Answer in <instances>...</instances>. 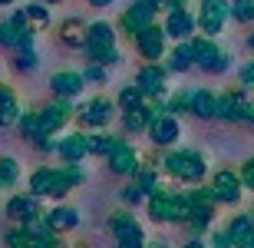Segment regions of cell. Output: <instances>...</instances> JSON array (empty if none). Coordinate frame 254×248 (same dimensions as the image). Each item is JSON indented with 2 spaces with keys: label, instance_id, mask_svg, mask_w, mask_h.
Instances as JSON below:
<instances>
[{
  "label": "cell",
  "instance_id": "45",
  "mask_svg": "<svg viewBox=\"0 0 254 248\" xmlns=\"http://www.w3.org/2000/svg\"><path fill=\"white\" fill-rule=\"evenodd\" d=\"M185 3H189V0H155V7L165 10V13H169V10H185Z\"/></svg>",
  "mask_w": 254,
  "mask_h": 248
},
{
  "label": "cell",
  "instance_id": "38",
  "mask_svg": "<svg viewBox=\"0 0 254 248\" xmlns=\"http://www.w3.org/2000/svg\"><path fill=\"white\" fill-rule=\"evenodd\" d=\"M37 63H40V60H37V50H17V70L30 73Z\"/></svg>",
  "mask_w": 254,
  "mask_h": 248
},
{
  "label": "cell",
  "instance_id": "27",
  "mask_svg": "<svg viewBox=\"0 0 254 248\" xmlns=\"http://www.w3.org/2000/svg\"><path fill=\"white\" fill-rule=\"evenodd\" d=\"M231 123H254V99H248L245 89H231Z\"/></svg>",
  "mask_w": 254,
  "mask_h": 248
},
{
  "label": "cell",
  "instance_id": "39",
  "mask_svg": "<svg viewBox=\"0 0 254 248\" xmlns=\"http://www.w3.org/2000/svg\"><path fill=\"white\" fill-rule=\"evenodd\" d=\"M123 199L129 202V205H139V202H142V199H149V195H145V192H142L135 182H129V185L123 189Z\"/></svg>",
  "mask_w": 254,
  "mask_h": 248
},
{
  "label": "cell",
  "instance_id": "42",
  "mask_svg": "<svg viewBox=\"0 0 254 248\" xmlns=\"http://www.w3.org/2000/svg\"><path fill=\"white\" fill-rule=\"evenodd\" d=\"M241 182H245L248 189L254 192V156H251V159H248L245 165H241Z\"/></svg>",
  "mask_w": 254,
  "mask_h": 248
},
{
  "label": "cell",
  "instance_id": "30",
  "mask_svg": "<svg viewBox=\"0 0 254 248\" xmlns=\"http://www.w3.org/2000/svg\"><path fill=\"white\" fill-rule=\"evenodd\" d=\"M103 43H116V30H113V23H106V20H96V23H89L86 47H103Z\"/></svg>",
  "mask_w": 254,
  "mask_h": 248
},
{
  "label": "cell",
  "instance_id": "32",
  "mask_svg": "<svg viewBox=\"0 0 254 248\" xmlns=\"http://www.w3.org/2000/svg\"><path fill=\"white\" fill-rule=\"evenodd\" d=\"M132 182H135V185H139L145 195L159 189V175H155V169H149V165H139V169L132 172Z\"/></svg>",
  "mask_w": 254,
  "mask_h": 248
},
{
  "label": "cell",
  "instance_id": "40",
  "mask_svg": "<svg viewBox=\"0 0 254 248\" xmlns=\"http://www.w3.org/2000/svg\"><path fill=\"white\" fill-rule=\"evenodd\" d=\"M83 77L89 80V83H106V67H103V63H89Z\"/></svg>",
  "mask_w": 254,
  "mask_h": 248
},
{
  "label": "cell",
  "instance_id": "37",
  "mask_svg": "<svg viewBox=\"0 0 254 248\" xmlns=\"http://www.w3.org/2000/svg\"><path fill=\"white\" fill-rule=\"evenodd\" d=\"M17 179H20V165L13 159H0V189L3 185H13Z\"/></svg>",
  "mask_w": 254,
  "mask_h": 248
},
{
  "label": "cell",
  "instance_id": "14",
  "mask_svg": "<svg viewBox=\"0 0 254 248\" xmlns=\"http://www.w3.org/2000/svg\"><path fill=\"white\" fill-rule=\"evenodd\" d=\"M135 50H139V57H145L149 63L162 60V53H165V30H162L159 23H149L145 30H139V33H135Z\"/></svg>",
  "mask_w": 254,
  "mask_h": 248
},
{
  "label": "cell",
  "instance_id": "12",
  "mask_svg": "<svg viewBox=\"0 0 254 248\" xmlns=\"http://www.w3.org/2000/svg\"><path fill=\"white\" fill-rule=\"evenodd\" d=\"M155 13H159V7H155L152 0H135V3H132V7L123 13L119 27H123L129 37H135L139 30H145L149 23H155Z\"/></svg>",
  "mask_w": 254,
  "mask_h": 248
},
{
  "label": "cell",
  "instance_id": "13",
  "mask_svg": "<svg viewBox=\"0 0 254 248\" xmlns=\"http://www.w3.org/2000/svg\"><path fill=\"white\" fill-rule=\"evenodd\" d=\"M179 136H182V126L179 119H175V113H155V119H152L149 126V139L159 149H169V146L179 143Z\"/></svg>",
  "mask_w": 254,
  "mask_h": 248
},
{
  "label": "cell",
  "instance_id": "35",
  "mask_svg": "<svg viewBox=\"0 0 254 248\" xmlns=\"http://www.w3.org/2000/svg\"><path fill=\"white\" fill-rule=\"evenodd\" d=\"M23 13H27L30 27H37V30H43L50 23V10L43 7V3H27V7H23Z\"/></svg>",
  "mask_w": 254,
  "mask_h": 248
},
{
  "label": "cell",
  "instance_id": "11",
  "mask_svg": "<svg viewBox=\"0 0 254 248\" xmlns=\"http://www.w3.org/2000/svg\"><path fill=\"white\" fill-rule=\"evenodd\" d=\"M241 189H245V182L231 169H218L215 179H211V192H215L218 205H238L241 202Z\"/></svg>",
  "mask_w": 254,
  "mask_h": 248
},
{
  "label": "cell",
  "instance_id": "2",
  "mask_svg": "<svg viewBox=\"0 0 254 248\" xmlns=\"http://www.w3.org/2000/svg\"><path fill=\"white\" fill-rule=\"evenodd\" d=\"M83 185V172L76 163H66L63 169H37L30 175V192L33 195H50V199H63L69 189Z\"/></svg>",
  "mask_w": 254,
  "mask_h": 248
},
{
  "label": "cell",
  "instance_id": "33",
  "mask_svg": "<svg viewBox=\"0 0 254 248\" xmlns=\"http://www.w3.org/2000/svg\"><path fill=\"white\" fill-rule=\"evenodd\" d=\"M149 96L142 93L139 86H123L119 89V96H116V103H119V109H132V106H139V103H145Z\"/></svg>",
  "mask_w": 254,
  "mask_h": 248
},
{
  "label": "cell",
  "instance_id": "28",
  "mask_svg": "<svg viewBox=\"0 0 254 248\" xmlns=\"http://www.w3.org/2000/svg\"><path fill=\"white\" fill-rule=\"evenodd\" d=\"M47 222H50L57 232H73L76 225H79V212L69 209V205H57V209L47 215Z\"/></svg>",
  "mask_w": 254,
  "mask_h": 248
},
{
  "label": "cell",
  "instance_id": "4",
  "mask_svg": "<svg viewBox=\"0 0 254 248\" xmlns=\"http://www.w3.org/2000/svg\"><path fill=\"white\" fill-rule=\"evenodd\" d=\"M162 169L169 172L172 179L185 182V185H198V182L205 179V156L195 153V149H169V153L162 156Z\"/></svg>",
  "mask_w": 254,
  "mask_h": 248
},
{
  "label": "cell",
  "instance_id": "51",
  "mask_svg": "<svg viewBox=\"0 0 254 248\" xmlns=\"http://www.w3.org/2000/svg\"><path fill=\"white\" fill-rule=\"evenodd\" d=\"M47 3H57V0H47Z\"/></svg>",
  "mask_w": 254,
  "mask_h": 248
},
{
  "label": "cell",
  "instance_id": "7",
  "mask_svg": "<svg viewBox=\"0 0 254 248\" xmlns=\"http://www.w3.org/2000/svg\"><path fill=\"white\" fill-rule=\"evenodd\" d=\"M109 229L116 235V248H145V232L132 212H113L109 215Z\"/></svg>",
  "mask_w": 254,
  "mask_h": 248
},
{
  "label": "cell",
  "instance_id": "19",
  "mask_svg": "<svg viewBox=\"0 0 254 248\" xmlns=\"http://www.w3.org/2000/svg\"><path fill=\"white\" fill-rule=\"evenodd\" d=\"M155 113H159V109L149 106V103H139V106H132V109H123V129L126 133H149Z\"/></svg>",
  "mask_w": 254,
  "mask_h": 248
},
{
  "label": "cell",
  "instance_id": "6",
  "mask_svg": "<svg viewBox=\"0 0 254 248\" xmlns=\"http://www.w3.org/2000/svg\"><path fill=\"white\" fill-rule=\"evenodd\" d=\"M0 47L7 50H33V27L23 10H17L13 17L0 20Z\"/></svg>",
  "mask_w": 254,
  "mask_h": 248
},
{
  "label": "cell",
  "instance_id": "8",
  "mask_svg": "<svg viewBox=\"0 0 254 248\" xmlns=\"http://www.w3.org/2000/svg\"><path fill=\"white\" fill-rule=\"evenodd\" d=\"M191 50H195V67L205 70V73H225L228 70V53H221L211 37H195L191 40Z\"/></svg>",
  "mask_w": 254,
  "mask_h": 248
},
{
  "label": "cell",
  "instance_id": "46",
  "mask_svg": "<svg viewBox=\"0 0 254 248\" xmlns=\"http://www.w3.org/2000/svg\"><path fill=\"white\" fill-rule=\"evenodd\" d=\"M109 3H116V0H89V7H109Z\"/></svg>",
  "mask_w": 254,
  "mask_h": 248
},
{
  "label": "cell",
  "instance_id": "29",
  "mask_svg": "<svg viewBox=\"0 0 254 248\" xmlns=\"http://www.w3.org/2000/svg\"><path fill=\"white\" fill-rule=\"evenodd\" d=\"M20 119V106L10 86H0V126H10Z\"/></svg>",
  "mask_w": 254,
  "mask_h": 248
},
{
  "label": "cell",
  "instance_id": "21",
  "mask_svg": "<svg viewBox=\"0 0 254 248\" xmlns=\"http://www.w3.org/2000/svg\"><path fill=\"white\" fill-rule=\"evenodd\" d=\"M33 215H40V195H13L7 202V219L13 222H30Z\"/></svg>",
  "mask_w": 254,
  "mask_h": 248
},
{
  "label": "cell",
  "instance_id": "22",
  "mask_svg": "<svg viewBox=\"0 0 254 248\" xmlns=\"http://www.w3.org/2000/svg\"><path fill=\"white\" fill-rule=\"evenodd\" d=\"M231 248H254V219L251 215H235L228 225Z\"/></svg>",
  "mask_w": 254,
  "mask_h": 248
},
{
  "label": "cell",
  "instance_id": "50",
  "mask_svg": "<svg viewBox=\"0 0 254 248\" xmlns=\"http://www.w3.org/2000/svg\"><path fill=\"white\" fill-rule=\"evenodd\" d=\"M248 215H251V219H254V209H251V212H248Z\"/></svg>",
  "mask_w": 254,
  "mask_h": 248
},
{
  "label": "cell",
  "instance_id": "1",
  "mask_svg": "<svg viewBox=\"0 0 254 248\" xmlns=\"http://www.w3.org/2000/svg\"><path fill=\"white\" fill-rule=\"evenodd\" d=\"M69 116H73V106H69V99H53V103H47L40 113H27L23 119H20V129H23V139H30V143H47L50 136L57 133V129H63L66 123H69Z\"/></svg>",
  "mask_w": 254,
  "mask_h": 248
},
{
  "label": "cell",
  "instance_id": "41",
  "mask_svg": "<svg viewBox=\"0 0 254 248\" xmlns=\"http://www.w3.org/2000/svg\"><path fill=\"white\" fill-rule=\"evenodd\" d=\"M215 119H225V123H231V96L221 93L218 96V116Z\"/></svg>",
  "mask_w": 254,
  "mask_h": 248
},
{
  "label": "cell",
  "instance_id": "5",
  "mask_svg": "<svg viewBox=\"0 0 254 248\" xmlns=\"http://www.w3.org/2000/svg\"><path fill=\"white\" fill-rule=\"evenodd\" d=\"M185 199H189L191 212H189V225L191 232H201L211 225V219H215V209H218V202H215V192H211V185L208 189H201V185H195L191 192H185Z\"/></svg>",
  "mask_w": 254,
  "mask_h": 248
},
{
  "label": "cell",
  "instance_id": "26",
  "mask_svg": "<svg viewBox=\"0 0 254 248\" xmlns=\"http://www.w3.org/2000/svg\"><path fill=\"white\" fill-rule=\"evenodd\" d=\"M195 67V50H191V40H179V47L169 53V73H185V70Z\"/></svg>",
  "mask_w": 254,
  "mask_h": 248
},
{
  "label": "cell",
  "instance_id": "34",
  "mask_svg": "<svg viewBox=\"0 0 254 248\" xmlns=\"http://www.w3.org/2000/svg\"><path fill=\"white\" fill-rule=\"evenodd\" d=\"M113 146H116V136H109V133L89 136V156H109V153H113Z\"/></svg>",
  "mask_w": 254,
  "mask_h": 248
},
{
  "label": "cell",
  "instance_id": "24",
  "mask_svg": "<svg viewBox=\"0 0 254 248\" xmlns=\"http://www.w3.org/2000/svg\"><path fill=\"white\" fill-rule=\"evenodd\" d=\"M191 116H198V119H215L218 116V96L211 89H195L191 93Z\"/></svg>",
  "mask_w": 254,
  "mask_h": 248
},
{
  "label": "cell",
  "instance_id": "44",
  "mask_svg": "<svg viewBox=\"0 0 254 248\" xmlns=\"http://www.w3.org/2000/svg\"><path fill=\"white\" fill-rule=\"evenodd\" d=\"M211 248H231V235H228V229H221V232L211 235Z\"/></svg>",
  "mask_w": 254,
  "mask_h": 248
},
{
  "label": "cell",
  "instance_id": "52",
  "mask_svg": "<svg viewBox=\"0 0 254 248\" xmlns=\"http://www.w3.org/2000/svg\"><path fill=\"white\" fill-rule=\"evenodd\" d=\"M53 248H63V245H53Z\"/></svg>",
  "mask_w": 254,
  "mask_h": 248
},
{
  "label": "cell",
  "instance_id": "48",
  "mask_svg": "<svg viewBox=\"0 0 254 248\" xmlns=\"http://www.w3.org/2000/svg\"><path fill=\"white\" fill-rule=\"evenodd\" d=\"M248 47H251V50H254V33H251V37H248Z\"/></svg>",
  "mask_w": 254,
  "mask_h": 248
},
{
  "label": "cell",
  "instance_id": "47",
  "mask_svg": "<svg viewBox=\"0 0 254 248\" xmlns=\"http://www.w3.org/2000/svg\"><path fill=\"white\" fill-rule=\"evenodd\" d=\"M182 248H205V242H198V239H191V242H185Z\"/></svg>",
  "mask_w": 254,
  "mask_h": 248
},
{
  "label": "cell",
  "instance_id": "36",
  "mask_svg": "<svg viewBox=\"0 0 254 248\" xmlns=\"http://www.w3.org/2000/svg\"><path fill=\"white\" fill-rule=\"evenodd\" d=\"M231 17L238 23H254V0H235L231 3Z\"/></svg>",
  "mask_w": 254,
  "mask_h": 248
},
{
  "label": "cell",
  "instance_id": "3",
  "mask_svg": "<svg viewBox=\"0 0 254 248\" xmlns=\"http://www.w3.org/2000/svg\"><path fill=\"white\" fill-rule=\"evenodd\" d=\"M189 199H185V192H172V189H155L149 192V219L159 222V225H165V222H179V225H185L189 222Z\"/></svg>",
  "mask_w": 254,
  "mask_h": 248
},
{
  "label": "cell",
  "instance_id": "43",
  "mask_svg": "<svg viewBox=\"0 0 254 248\" xmlns=\"http://www.w3.org/2000/svg\"><path fill=\"white\" fill-rule=\"evenodd\" d=\"M241 86H245V89H254V60L241 67Z\"/></svg>",
  "mask_w": 254,
  "mask_h": 248
},
{
  "label": "cell",
  "instance_id": "16",
  "mask_svg": "<svg viewBox=\"0 0 254 248\" xmlns=\"http://www.w3.org/2000/svg\"><path fill=\"white\" fill-rule=\"evenodd\" d=\"M106 163H109V169H113L116 175H132V172L139 169V156H135V149H132L129 143L116 139L113 153L106 156Z\"/></svg>",
  "mask_w": 254,
  "mask_h": 248
},
{
  "label": "cell",
  "instance_id": "10",
  "mask_svg": "<svg viewBox=\"0 0 254 248\" xmlns=\"http://www.w3.org/2000/svg\"><path fill=\"white\" fill-rule=\"evenodd\" d=\"M116 116V103L109 96H93L89 103L79 109V126L86 129H99V126H109Z\"/></svg>",
  "mask_w": 254,
  "mask_h": 248
},
{
  "label": "cell",
  "instance_id": "20",
  "mask_svg": "<svg viewBox=\"0 0 254 248\" xmlns=\"http://www.w3.org/2000/svg\"><path fill=\"white\" fill-rule=\"evenodd\" d=\"M57 153H60L63 163H79V159L89 156V136H83V133L63 136V139L57 143Z\"/></svg>",
  "mask_w": 254,
  "mask_h": 248
},
{
  "label": "cell",
  "instance_id": "15",
  "mask_svg": "<svg viewBox=\"0 0 254 248\" xmlns=\"http://www.w3.org/2000/svg\"><path fill=\"white\" fill-rule=\"evenodd\" d=\"M165 83H169V67H159V63H145V67L135 73V86L149 99H159L165 93Z\"/></svg>",
  "mask_w": 254,
  "mask_h": 248
},
{
  "label": "cell",
  "instance_id": "25",
  "mask_svg": "<svg viewBox=\"0 0 254 248\" xmlns=\"http://www.w3.org/2000/svg\"><path fill=\"white\" fill-rule=\"evenodd\" d=\"M86 37H89V23L83 20H63V27H60V40H63L66 47H86Z\"/></svg>",
  "mask_w": 254,
  "mask_h": 248
},
{
  "label": "cell",
  "instance_id": "17",
  "mask_svg": "<svg viewBox=\"0 0 254 248\" xmlns=\"http://www.w3.org/2000/svg\"><path fill=\"white\" fill-rule=\"evenodd\" d=\"M195 17H191L189 10H169L165 13V23H162V30H165V37L169 40H189L191 33H195Z\"/></svg>",
  "mask_w": 254,
  "mask_h": 248
},
{
  "label": "cell",
  "instance_id": "49",
  "mask_svg": "<svg viewBox=\"0 0 254 248\" xmlns=\"http://www.w3.org/2000/svg\"><path fill=\"white\" fill-rule=\"evenodd\" d=\"M7 3H13V0H0V7H7Z\"/></svg>",
  "mask_w": 254,
  "mask_h": 248
},
{
  "label": "cell",
  "instance_id": "31",
  "mask_svg": "<svg viewBox=\"0 0 254 248\" xmlns=\"http://www.w3.org/2000/svg\"><path fill=\"white\" fill-rule=\"evenodd\" d=\"M86 57H89V63H103V67H113V63H119V50H116V43H103V47H86Z\"/></svg>",
  "mask_w": 254,
  "mask_h": 248
},
{
  "label": "cell",
  "instance_id": "9",
  "mask_svg": "<svg viewBox=\"0 0 254 248\" xmlns=\"http://www.w3.org/2000/svg\"><path fill=\"white\" fill-rule=\"evenodd\" d=\"M228 17H231V3L228 0H201V10H198V27L205 37H218L225 30Z\"/></svg>",
  "mask_w": 254,
  "mask_h": 248
},
{
  "label": "cell",
  "instance_id": "18",
  "mask_svg": "<svg viewBox=\"0 0 254 248\" xmlns=\"http://www.w3.org/2000/svg\"><path fill=\"white\" fill-rule=\"evenodd\" d=\"M83 86H86V77L83 73H73V70H60V73H53V80H50V89H53V96H60V99L79 96Z\"/></svg>",
  "mask_w": 254,
  "mask_h": 248
},
{
  "label": "cell",
  "instance_id": "23",
  "mask_svg": "<svg viewBox=\"0 0 254 248\" xmlns=\"http://www.w3.org/2000/svg\"><path fill=\"white\" fill-rule=\"evenodd\" d=\"M3 242H7V248H53V245H60V242H50V239H43V235H37V232L23 229V225L7 232Z\"/></svg>",
  "mask_w": 254,
  "mask_h": 248
}]
</instances>
